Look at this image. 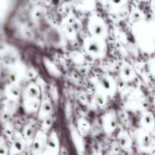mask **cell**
Instances as JSON below:
<instances>
[{"label":"cell","mask_w":155,"mask_h":155,"mask_svg":"<svg viewBox=\"0 0 155 155\" xmlns=\"http://www.w3.org/2000/svg\"><path fill=\"white\" fill-rule=\"evenodd\" d=\"M84 48L92 57L101 58L105 53V42L104 39L92 36L85 39Z\"/></svg>","instance_id":"1"},{"label":"cell","mask_w":155,"mask_h":155,"mask_svg":"<svg viewBox=\"0 0 155 155\" xmlns=\"http://www.w3.org/2000/svg\"><path fill=\"white\" fill-rule=\"evenodd\" d=\"M118 143H119L120 146L124 150H127L130 148L131 146L132 141L130 139V136L127 134L125 132H121L120 134L118 135Z\"/></svg>","instance_id":"8"},{"label":"cell","mask_w":155,"mask_h":155,"mask_svg":"<svg viewBox=\"0 0 155 155\" xmlns=\"http://www.w3.org/2000/svg\"><path fill=\"white\" fill-rule=\"evenodd\" d=\"M36 73L35 72L34 70L29 69V70H27V77H28V78L33 79V78H34L35 76H36Z\"/></svg>","instance_id":"24"},{"label":"cell","mask_w":155,"mask_h":155,"mask_svg":"<svg viewBox=\"0 0 155 155\" xmlns=\"http://www.w3.org/2000/svg\"><path fill=\"white\" fill-rule=\"evenodd\" d=\"M142 124L145 130H152L154 125V117H153L152 114L149 112V113H146L145 114H144L142 119Z\"/></svg>","instance_id":"11"},{"label":"cell","mask_w":155,"mask_h":155,"mask_svg":"<svg viewBox=\"0 0 155 155\" xmlns=\"http://www.w3.org/2000/svg\"><path fill=\"white\" fill-rule=\"evenodd\" d=\"M14 147H15V149L17 151H21L23 150L24 147V141L21 138H15V141H14Z\"/></svg>","instance_id":"20"},{"label":"cell","mask_w":155,"mask_h":155,"mask_svg":"<svg viewBox=\"0 0 155 155\" xmlns=\"http://www.w3.org/2000/svg\"><path fill=\"white\" fill-rule=\"evenodd\" d=\"M142 14L139 11H135L130 15V21L133 23H136L142 19Z\"/></svg>","instance_id":"19"},{"label":"cell","mask_w":155,"mask_h":155,"mask_svg":"<svg viewBox=\"0 0 155 155\" xmlns=\"http://www.w3.org/2000/svg\"><path fill=\"white\" fill-rule=\"evenodd\" d=\"M6 94L10 100H16L21 95V89L16 83H12L10 86H8L6 89Z\"/></svg>","instance_id":"5"},{"label":"cell","mask_w":155,"mask_h":155,"mask_svg":"<svg viewBox=\"0 0 155 155\" xmlns=\"http://www.w3.org/2000/svg\"><path fill=\"white\" fill-rule=\"evenodd\" d=\"M43 119L44 120L43 124H42V129L44 130H48L51 127V124H52V118L49 115H48V116L45 117Z\"/></svg>","instance_id":"21"},{"label":"cell","mask_w":155,"mask_h":155,"mask_svg":"<svg viewBox=\"0 0 155 155\" xmlns=\"http://www.w3.org/2000/svg\"><path fill=\"white\" fill-rule=\"evenodd\" d=\"M139 145L144 149H147V148H150V146L151 145V138H150V136L146 133H143L141 135H139Z\"/></svg>","instance_id":"13"},{"label":"cell","mask_w":155,"mask_h":155,"mask_svg":"<svg viewBox=\"0 0 155 155\" xmlns=\"http://www.w3.org/2000/svg\"><path fill=\"white\" fill-rule=\"evenodd\" d=\"M39 89L37 86L30 84L27 86L25 92V99H39Z\"/></svg>","instance_id":"9"},{"label":"cell","mask_w":155,"mask_h":155,"mask_svg":"<svg viewBox=\"0 0 155 155\" xmlns=\"http://www.w3.org/2000/svg\"><path fill=\"white\" fill-rule=\"evenodd\" d=\"M95 101L99 106H103L106 103V95L102 92H97L95 95Z\"/></svg>","instance_id":"16"},{"label":"cell","mask_w":155,"mask_h":155,"mask_svg":"<svg viewBox=\"0 0 155 155\" xmlns=\"http://www.w3.org/2000/svg\"><path fill=\"white\" fill-rule=\"evenodd\" d=\"M47 138L42 132H39L35 137V140L33 142V150L36 151H39L44 148V146L46 143Z\"/></svg>","instance_id":"6"},{"label":"cell","mask_w":155,"mask_h":155,"mask_svg":"<svg viewBox=\"0 0 155 155\" xmlns=\"http://www.w3.org/2000/svg\"><path fill=\"white\" fill-rule=\"evenodd\" d=\"M71 59L75 62L77 64H82L84 62V56L81 53L78 51H74V53L71 54Z\"/></svg>","instance_id":"17"},{"label":"cell","mask_w":155,"mask_h":155,"mask_svg":"<svg viewBox=\"0 0 155 155\" xmlns=\"http://www.w3.org/2000/svg\"><path fill=\"white\" fill-rule=\"evenodd\" d=\"M102 126L104 131L107 133H111L116 130L117 120L113 111L107 112L102 117Z\"/></svg>","instance_id":"4"},{"label":"cell","mask_w":155,"mask_h":155,"mask_svg":"<svg viewBox=\"0 0 155 155\" xmlns=\"http://www.w3.org/2000/svg\"><path fill=\"white\" fill-rule=\"evenodd\" d=\"M63 29H64V31L65 32V33H66L67 35H68V36H71V37L75 36V33H76L75 30H74V27H73L71 24H68L67 21L63 22Z\"/></svg>","instance_id":"18"},{"label":"cell","mask_w":155,"mask_h":155,"mask_svg":"<svg viewBox=\"0 0 155 155\" xmlns=\"http://www.w3.org/2000/svg\"><path fill=\"white\" fill-rule=\"evenodd\" d=\"M124 2L125 0H110V2L114 6H121Z\"/></svg>","instance_id":"25"},{"label":"cell","mask_w":155,"mask_h":155,"mask_svg":"<svg viewBox=\"0 0 155 155\" xmlns=\"http://www.w3.org/2000/svg\"><path fill=\"white\" fill-rule=\"evenodd\" d=\"M44 14V11L42 10V8H38L36 9L33 12V15H34V18H36V19H39L41 17H42Z\"/></svg>","instance_id":"23"},{"label":"cell","mask_w":155,"mask_h":155,"mask_svg":"<svg viewBox=\"0 0 155 155\" xmlns=\"http://www.w3.org/2000/svg\"><path fill=\"white\" fill-rule=\"evenodd\" d=\"M100 87L103 93L105 95H112L115 91V83L113 79L108 75H101L99 77Z\"/></svg>","instance_id":"3"},{"label":"cell","mask_w":155,"mask_h":155,"mask_svg":"<svg viewBox=\"0 0 155 155\" xmlns=\"http://www.w3.org/2000/svg\"><path fill=\"white\" fill-rule=\"evenodd\" d=\"M88 28L92 36L104 39L107 36V27L105 23L101 18L96 15H92L89 18Z\"/></svg>","instance_id":"2"},{"label":"cell","mask_w":155,"mask_h":155,"mask_svg":"<svg viewBox=\"0 0 155 155\" xmlns=\"http://www.w3.org/2000/svg\"><path fill=\"white\" fill-rule=\"evenodd\" d=\"M45 147L46 149L51 150V151H55L56 148L58 147V140L56 136L54 133L51 135L49 139L46 140V143H45Z\"/></svg>","instance_id":"14"},{"label":"cell","mask_w":155,"mask_h":155,"mask_svg":"<svg viewBox=\"0 0 155 155\" xmlns=\"http://www.w3.org/2000/svg\"><path fill=\"white\" fill-rule=\"evenodd\" d=\"M121 76L125 80H131L135 77V72L133 68L129 64L124 63L121 67Z\"/></svg>","instance_id":"7"},{"label":"cell","mask_w":155,"mask_h":155,"mask_svg":"<svg viewBox=\"0 0 155 155\" xmlns=\"http://www.w3.org/2000/svg\"><path fill=\"white\" fill-rule=\"evenodd\" d=\"M24 136H25V139L30 140V139H33V130L30 125H27V127L24 129Z\"/></svg>","instance_id":"22"},{"label":"cell","mask_w":155,"mask_h":155,"mask_svg":"<svg viewBox=\"0 0 155 155\" xmlns=\"http://www.w3.org/2000/svg\"><path fill=\"white\" fill-rule=\"evenodd\" d=\"M89 124L84 119H80L78 120V130L83 136H86L89 131Z\"/></svg>","instance_id":"15"},{"label":"cell","mask_w":155,"mask_h":155,"mask_svg":"<svg viewBox=\"0 0 155 155\" xmlns=\"http://www.w3.org/2000/svg\"><path fill=\"white\" fill-rule=\"evenodd\" d=\"M51 110V102L48 99H45L42 102L39 108V117L44 118L45 117L49 115Z\"/></svg>","instance_id":"12"},{"label":"cell","mask_w":155,"mask_h":155,"mask_svg":"<svg viewBox=\"0 0 155 155\" xmlns=\"http://www.w3.org/2000/svg\"><path fill=\"white\" fill-rule=\"evenodd\" d=\"M76 6L83 12L91 11L94 7V0H74Z\"/></svg>","instance_id":"10"}]
</instances>
